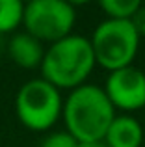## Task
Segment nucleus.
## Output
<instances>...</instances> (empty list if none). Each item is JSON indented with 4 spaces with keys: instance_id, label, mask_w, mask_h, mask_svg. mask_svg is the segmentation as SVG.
<instances>
[{
    "instance_id": "12",
    "label": "nucleus",
    "mask_w": 145,
    "mask_h": 147,
    "mask_svg": "<svg viewBox=\"0 0 145 147\" xmlns=\"http://www.w3.org/2000/svg\"><path fill=\"white\" fill-rule=\"evenodd\" d=\"M130 21H132V24H134L136 32L140 34V37L145 36V6H142L138 11H136V15L130 19Z\"/></svg>"
},
{
    "instance_id": "5",
    "label": "nucleus",
    "mask_w": 145,
    "mask_h": 147,
    "mask_svg": "<svg viewBox=\"0 0 145 147\" xmlns=\"http://www.w3.org/2000/svg\"><path fill=\"white\" fill-rule=\"evenodd\" d=\"M75 22L76 11L65 0H32L24 6L22 24L26 32L41 43H56L71 36Z\"/></svg>"
},
{
    "instance_id": "7",
    "label": "nucleus",
    "mask_w": 145,
    "mask_h": 147,
    "mask_svg": "<svg viewBox=\"0 0 145 147\" xmlns=\"http://www.w3.org/2000/svg\"><path fill=\"white\" fill-rule=\"evenodd\" d=\"M9 58L22 69H36L41 67V61L45 56V49L39 39L30 36L28 32L15 34L7 45Z\"/></svg>"
},
{
    "instance_id": "6",
    "label": "nucleus",
    "mask_w": 145,
    "mask_h": 147,
    "mask_svg": "<svg viewBox=\"0 0 145 147\" xmlns=\"http://www.w3.org/2000/svg\"><path fill=\"white\" fill-rule=\"evenodd\" d=\"M104 91L115 110H142L145 108V73L134 65L112 71L106 78Z\"/></svg>"
},
{
    "instance_id": "11",
    "label": "nucleus",
    "mask_w": 145,
    "mask_h": 147,
    "mask_svg": "<svg viewBox=\"0 0 145 147\" xmlns=\"http://www.w3.org/2000/svg\"><path fill=\"white\" fill-rule=\"evenodd\" d=\"M39 147H78V142L71 136L67 130H60V132H52L41 142Z\"/></svg>"
},
{
    "instance_id": "4",
    "label": "nucleus",
    "mask_w": 145,
    "mask_h": 147,
    "mask_svg": "<svg viewBox=\"0 0 145 147\" xmlns=\"http://www.w3.org/2000/svg\"><path fill=\"white\" fill-rule=\"evenodd\" d=\"M17 117L26 129L43 132L56 125L63 112L60 90L45 78H32L21 86L15 97Z\"/></svg>"
},
{
    "instance_id": "3",
    "label": "nucleus",
    "mask_w": 145,
    "mask_h": 147,
    "mask_svg": "<svg viewBox=\"0 0 145 147\" xmlns=\"http://www.w3.org/2000/svg\"><path fill=\"white\" fill-rule=\"evenodd\" d=\"M140 34L136 32L132 21H115L106 19L91 36V49L95 61L106 71H117L132 65L140 49Z\"/></svg>"
},
{
    "instance_id": "13",
    "label": "nucleus",
    "mask_w": 145,
    "mask_h": 147,
    "mask_svg": "<svg viewBox=\"0 0 145 147\" xmlns=\"http://www.w3.org/2000/svg\"><path fill=\"white\" fill-rule=\"evenodd\" d=\"M78 147H108L104 144V140L101 142H78Z\"/></svg>"
},
{
    "instance_id": "1",
    "label": "nucleus",
    "mask_w": 145,
    "mask_h": 147,
    "mask_svg": "<svg viewBox=\"0 0 145 147\" xmlns=\"http://www.w3.org/2000/svg\"><path fill=\"white\" fill-rule=\"evenodd\" d=\"M62 117L67 132L76 142H101L115 119V108L104 88L84 84L72 90L63 100Z\"/></svg>"
},
{
    "instance_id": "2",
    "label": "nucleus",
    "mask_w": 145,
    "mask_h": 147,
    "mask_svg": "<svg viewBox=\"0 0 145 147\" xmlns=\"http://www.w3.org/2000/svg\"><path fill=\"white\" fill-rule=\"evenodd\" d=\"M97 65L91 41L84 36H71L52 43L45 50L41 73L47 82L58 90H76L84 86L86 78Z\"/></svg>"
},
{
    "instance_id": "10",
    "label": "nucleus",
    "mask_w": 145,
    "mask_h": 147,
    "mask_svg": "<svg viewBox=\"0 0 145 147\" xmlns=\"http://www.w3.org/2000/svg\"><path fill=\"white\" fill-rule=\"evenodd\" d=\"M101 9L108 15V19L115 21H130L136 11L142 7L140 0H101Z\"/></svg>"
},
{
    "instance_id": "8",
    "label": "nucleus",
    "mask_w": 145,
    "mask_h": 147,
    "mask_svg": "<svg viewBox=\"0 0 145 147\" xmlns=\"http://www.w3.org/2000/svg\"><path fill=\"white\" fill-rule=\"evenodd\" d=\"M104 144L108 147H142L143 129L140 121L127 114L115 115L104 136Z\"/></svg>"
},
{
    "instance_id": "9",
    "label": "nucleus",
    "mask_w": 145,
    "mask_h": 147,
    "mask_svg": "<svg viewBox=\"0 0 145 147\" xmlns=\"http://www.w3.org/2000/svg\"><path fill=\"white\" fill-rule=\"evenodd\" d=\"M24 4L21 0H0V34L13 32L22 24Z\"/></svg>"
}]
</instances>
